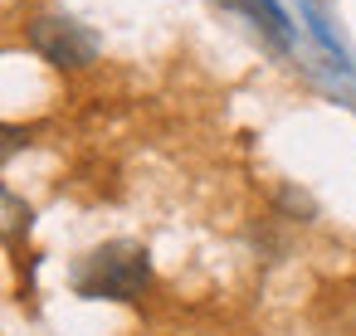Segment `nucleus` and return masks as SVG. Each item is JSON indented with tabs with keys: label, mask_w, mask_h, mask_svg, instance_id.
Segmentation results:
<instances>
[{
	"label": "nucleus",
	"mask_w": 356,
	"mask_h": 336,
	"mask_svg": "<svg viewBox=\"0 0 356 336\" xmlns=\"http://www.w3.org/2000/svg\"><path fill=\"white\" fill-rule=\"evenodd\" d=\"M25 142H30V137H25L20 127H6V122H0V161H6V156H15Z\"/></svg>",
	"instance_id": "nucleus-4"
},
{
	"label": "nucleus",
	"mask_w": 356,
	"mask_h": 336,
	"mask_svg": "<svg viewBox=\"0 0 356 336\" xmlns=\"http://www.w3.org/2000/svg\"><path fill=\"white\" fill-rule=\"evenodd\" d=\"M152 283V263L137 244H103L74 268L79 297L93 302H137Z\"/></svg>",
	"instance_id": "nucleus-1"
},
{
	"label": "nucleus",
	"mask_w": 356,
	"mask_h": 336,
	"mask_svg": "<svg viewBox=\"0 0 356 336\" xmlns=\"http://www.w3.org/2000/svg\"><path fill=\"white\" fill-rule=\"evenodd\" d=\"M30 44L35 54H44L54 69H88L98 59V40L79 25V20H64V15H40L30 25Z\"/></svg>",
	"instance_id": "nucleus-2"
},
{
	"label": "nucleus",
	"mask_w": 356,
	"mask_h": 336,
	"mask_svg": "<svg viewBox=\"0 0 356 336\" xmlns=\"http://www.w3.org/2000/svg\"><path fill=\"white\" fill-rule=\"evenodd\" d=\"M249 10L264 20V30H273V40H288V30H283V15H278V6H273V0H249Z\"/></svg>",
	"instance_id": "nucleus-3"
}]
</instances>
